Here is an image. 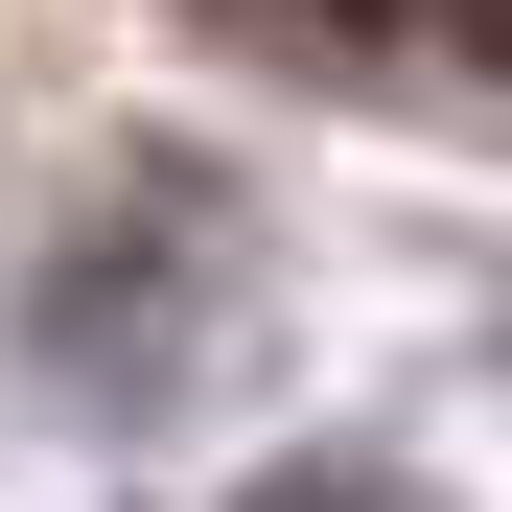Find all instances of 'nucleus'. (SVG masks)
<instances>
[{
  "label": "nucleus",
  "instance_id": "f257e3e1",
  "mask_svg": "<svg viewBox=\"0 0 512 512\" xmlns=\"http://www.w3.org/2000/svg\"><path fill=\"white\" fill-rule=\"evenodd\" d=\"M233 512H443V489H419V466H373V443H303V466H256Z\"/></svg>",
  "mask_w": 512,
  "mask_h": 512
},
{
  "label": "nucleus",
  "instance_id": "f03ea898",
  "mask_svg": "<svg viewBox=\"0 0 512 512\" xmlns=\"http://www.w3.org/2000/svg\"><path fill=\"white\" fill-rule=\"evenodd\" d=\"M466 47H489V70H512V0H466Z\"/></svg>",
  "mask_w": 512,
  "mask_h": 512
},
{
  "label": "nucleus",
  "instance_id": "7ed1b4c3",
  "mask_svg": "<svg viewBox=\"0 0 512 512\" xmlns=\"http://www.w3.org/2000/svg\"><path fill=\"white\" fill-rule=\"evenodd\" d=\"M326 24H396V0H326Z\"/></svg>",
  "mask_w": 512,
  "mask_h": 512
}]
</instances>
